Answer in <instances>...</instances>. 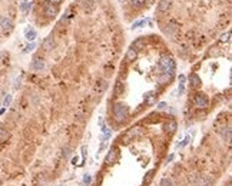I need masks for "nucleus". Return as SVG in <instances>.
I'll return each instance as SVG.
<instances>
[{
    "instance_id": "f257e3e1",
    "label": "nucleus",
    "mask_w": 232,
    "mask_h": 186,
    "mask_svg": "<svg viewBox=\"0 0 232 186\" xmlns=\"http://www.w3.org/2000/svg\"><path fill=\"white\" fill-rule=\"evenodd\" d=\"M159 66L163 70V74L168 79H172L175 74V60L171 57L169 55H163L159 59Z\"/></svg>"
},
{
    "instance_id": "f03ea898",
    "label": "nucleus",
    "mask_w": 232,
    "mask_h": 186,
    "mask_svg": "<svg viewBox=\"0 0 232 186\" xmlns=\"http://www.w3.org/2000/svg\"><path fill=\"white\" fill-rule=\"evenodd\" d=\"M113 116H115V119L119 120V122L125 120L127 116V106L123 103H116L115 106H113Z\"/></svg>"
},
{
    "instance_id": "7ed1b4c3",
    "label": "nucleus",
    "mask_w": 232,
    "mask_h": 186,
    "mask_svg": "<svg viewBox=\"0 0 232 186\" xmlns=\"http://www.w3.org/2000/svg\"><path fill=\"white\" fill-rule=\"evenodd\" d=\"M194 103L196 108H206L208 106V97L205 93H198L194 97Z\"/></svg>"
},
{
    "instance_id": "20e7f679",
    "label": "nucleus",
    "mask_w": 232,
    "mask_h": 186,
    "mask_svg": "<svg viewBox=\"0 0 232 186\" xmlns=\"http://www.w3.org/2000/svg\"><path fill=\"white\" fill-rule=\"evenodd\" d=\"M118 150H119L118 148L110 149V152L108 153V156H106V159H105L106 165H112V163H115L116 160H118V156H119V152H118Z\"/></svg>"
},
{
    "instance_id": "39448f33",
    "label": "nucleus",
    "mask_w": 232,
    "mask_h": 186,
    "mask_svg": "<svg viewBox=\"0 0 232 186\" xmlns=\"http://www.w3.org/2000/svg\"><path fill=\"white\" fill-rule=\"evenodd\" d=\"M45 13L49 17H53V16L57 13V9H56V6L53 4V2H50V0H46L45 2Z\"/></svg>"
},
{
    "instance_id": "423d86ee",
    "label": "nucleus",
    "mask_w": 232,
    "mask_h": 186,
    "mask_svg": "<svg viewBox=\"0 0 232 186\" xmlns=\"http://www.w3.org/2000/svg\"><path fill=\"white\" fill-rule=\"evenodd\" d=\"M171 6H172L171 0H161L159 6H158V13H166L171 9Z\"/></svg>"
},
{
    "instance_id": "0eeeda50",
    "label": "nucleus",
    "mask_w": 232,
    "mask_h": 186,
    "mask_svg": "<svg viewBox=\"0 0 232 186\" xmlns=\"http://www.w3.org/2000/svg\"><path fill=\"white\" fill-rule=\"evenodd\" d=\"M0 27H2L3 32H10V30L13 29V23H11L10 19L3 17L2 20H0Z\"/></svg>"
},
{
    "instance_id": "6e6552de",
    "label": "nucleus",
    "mask_w": 232,
    "mask_h": 186,
    "mask_svg": "<svg viewBox=\"0 0 232 186\" xmlns=\"http://www.w3.org/2000/svg\"><path fill=\"white\" fill-rule=\"evenodd\" d=\"M55 46V40H53V37H46L45 42H43V49H45L46 52H50Z\"/></svg>"
},
{
    "instance_id": "1a4fd4ad",
    "label": "nucleus",
    "mask_w": 232,
    "mask_h": 186,
    "mask_svg": "<svg viewBox=\"0 0 232 186\" xmlns=\"http://www.w3.org/2000/svg\"><path fill=\"white\" fill-rule=\"evenodd\" d=\"M143 133V129L142 127H133V129H131L129 132H127V138H136V136H141V135Z\"/></svg>"
},
{
    "instance_id": "9d476101",
    "label": "nucleus",
    "mask_w": 232,
    "mask_h": 186,
    "mask_svg": "<svg viewBox=\"0 0 232 186\" xmlns=\"http://www.w3.org/2000/svg\"><path fill=\"white\" fill-rule=\"evenodd\" d=\"M189 80H191L192 87H199V86H201V79H199V76L196 73H192L191 76H189Z\"/></svg>"
},
{
    "instance_id": "9b49d317",
    "label": "nucleus",
    "mask_w": 232,
    "mask_h": 186,
    "mask_svg": "<svg viewBox=\"0 0 232 186\" xmlns=\"http://www.w3.org/2000/svg\"><path fill=\"white\" fill-rule=\"evenodd\" d=\"M25 36H26V39L29 42H33L38 34H36V30L32 29V27H29V29H26V32H25Z\"/></svg>"
},
{
    "instance_id": "f8f14e48",
    "label": "nucleus",
    "mask_w": 232,
    "mask_h": 186,
    "mask_svg": "<svg viewBox=\"0 0 232 186\" xmlns=\"http://www.w3.org/2000/svg\"><path fill=\"white\" fill-rule=\"evenodd\" d=\"M45 67V62L42 59H34L33 60V63H32V69L33 70H42Z\"/></svg>"
},
{
    "instance_id": "ddd939ff",
    "label": "nucleus",
    "mask_w": 232,
    "mask_h": 186,
    "mask_svg": "<svg viewBox=\"0 0 232 186\" xmlns=\"http://www.w3.org/2000/svg\"><path fill=\"white\" fill-rule=\"evenodd\" d=\"M212 185H213V180H212V178H211V176L205 175V176H202V178H201L199 186H212Z\"/></svg>"
},
{
    "instance_id": "4468645a",
    "label": "nucleus",
    "mask_w": 232,
    "mask_h": 186,
    "mask_svg": "<svg viewBox=\"0 0 232 186\" xmlns=\"http://www.w3.org/2000/svg\"><path fill=\"white\" fill-rule=\"evenodd\" d=\"M165 130H166L168 133H175V130H176V122L175 120H169V122L165 125Z\"/></svg>"
},
{
    "instance_id": "2eb2a0df",
    "label": "nucleus",
    "mask_w": 232,
    "mask_h": 186,
    "mask_svg": "<svg viewBox=\"0 0 232 186\" xmlns=\"http://www.w3.org/2000/svg\"><path fill=\"white\" fill-rule=\"evenodd\" d=\"M143 46H145V40L143 39H136L135 42H133V45H132V49H135L136 52H139V50H142Z\"/></svg>"
},
{
    "instance_id": "dca6fc26",
    "label": "nucleus",
    "mask_w": 232,
    "mask_h": 186,
    "mask_svg": "<svg viewBox=\"0 0 232 186\" xmlns=\"http://www.w3.org/2000/svg\"><path fill=\"white\" fill-rule=\"evenodd\" d=\"M156 102V95L155 93H146L145 96V103L149 104V106H152V104Z\"/></svg>"
},
{
    "instance_id": "f3484780",
    "label": "nucleus",
    "mask_w": 232,
    "mask_h": 186,
    "mask_svg": "<svg viewBox=\"0 0 232 186\" xmlns=\"http://www.w3.org/2000/svg\"><path fill=\"white\" fill-rule=\"evenodd\" d=\"M136 56H138V52H136L135 49H129L126 53V62H133L136 59Z\"/></svg>"
},
{
    "instance_id": "a211bd4d",
    "label": "nucleus",
    "mask_w": 232,
    "mask_h": 186,
    "mask_svg": "<svg viewBox=\"0 0 232 186\" xmlns=\"http://www.w3.org/2000/svg\"><path fill=\"white\" fill-rule=\"evenodd\" d=\"M219 132H221V135H222V138H224V140H226V142L231 140V127H229V126L224 127V129L219 130Z\"/></svg>"
},
{
    "instance_id": "6ab92c4d",
    "label": "nucleus",
    "mask_w": 232,
    "mask_h": 186,
    "mask_svg": "<svg viewBox=\"0 0 232 186\" xmlns=\"http://www.w3.org/2000/svg\"><path fill=\"white\" fill-rule=\"evenodd\" d=\"M122 92H123V82L118 80V82H116V86H115V96L122 95Z\"/></svg>"
},
{
    "instance_id": "aec40b11",
    "label": "nucleus",
    "mask_w": 232,
    "mask_h": 186,
    "mask_svg": "<svg viewBox=\"0 0 232 186\" xmlns=\"http://www.w3.org/2000/svg\"><path fill=\"white\" fill-rule=\"evenodd\" d=\"M154 175H155V170H154V169L148 172V173H146V176L143 178V185H149L150 180L154 179Z\"/></svg>"
},
{
    "instance_id": "412c9836",
    "label": "nucleus",
    "mask_w": 232,
    "mask_h": 186,
    "mask_svg": "<svg viewBox=\"0 0 232 186\" xmlns=\"http://www.w3.org/2000/svg\"><path fill=\"white\" fill-rule=\"evenodd\" d=\"M30 9V3L27 2V0H20V10L23 11V13H27Z\"/></svg>"
},
{
    "instance_id": "4be33fe9",
    "label": "nucleus",
    "mask_w": 232,
    "mask_h": 186,
    "mask_svg": "<svg viewBox=\"0 0 232 186\" xmlns=\"http://www.w3.org/2000/svg\"><path fill=\"white\" fill-rule=\"evenodd\" d=\"M159 186H175V183H173V180L171 178H163L161 180V183H159Z\"/></svg>"
},
{
    "instance_id": "5701e85b",
    "label": "nucleus",
    "mask_w": 232,
    "mask_h": 186,
    "mask_svg": "<svg viewBox=\"0 0 232 186\" xmlns=\"http://www.w3.org/2000/svg\"><path fill=\"white\" fill-rule=\"evenodd\" d=\"M146 23H149V20L148 19H143V20H139V22L133 23V26H132V30L133 29H138V27H141L142 24H146Z\"/></svg>"
},
{
    "instance_id": "b1692460",
    "label": "nucleus",
    "mask_w": 232,
    "mask_h": 186,
    "mask_svg": "<svg viewBox=\"0 0 232 186\" xmlns=\"http://www.w3.org/2000/svg\"><path fill=\"white\" fill-rule=\"evenodd\" d=\"M231 40V32H228V33H225V34H222L221 36V39H219V42H228Z\"/></svg>"
},
{
    "instance_id": "393cba45",
    "label": "nucleus",
    "mask_w": 232,
    "mask_h": 186,
    "mask_svg": "<svg viewBox=\"0 0 232 186\" xmlns=\"http://www.w3.org/2000/svg\"><path fill=\"white\" fill-rule=\"evenodd\" d=\"M10 102H11V95H7L3 100V108H7L9 104H10Z\"/></svg>"
},
{
    "instance_id": "a878e982",
    "label": "nucleus",
    "mask_w": 232,
    "mask_h": 186,
    "mask_svg": "<svg viewBox=\"0 0 232 186\" xmlns=\"http://www.w3.org/2000/svg\"><path fill=\"white\" fill-rule=\"evenodd\" d=\"M69 155H70V148H69V146H66V148L63 149V157L66 159V157H69Z\"/></svg>"
},
{
    "instance_id": "bb28decb",
    "label": "nucleus",
    "mask_w": 232,
    "mask_h": 186,
    "mask_svg": "<svg viewBox=\"0 0 232 186\" xmlns=\"http://www.w3.org/2000/svg\"><path fill=\"white\" fill-rule=\"evenodd\" d=\"M131 2L133 6H142V4L145 3V0H131Z\"/></svg>"
},
{
    "instance_id": "cd10ccee",
    "label": "nucleus",
    "mask_w": 232,
    "mask_h": 186,
    "mask_svg": "<svg viewBox=\"0 0 232 186\" xmlns=\"http://www.w3.org/2000/svg\"><path fill=\"white\" fill-rule=\"evenodd\" d=\"M34 47H36V45H34L33 42H32L30 45H27V46H26V52H32V50H33Z\"/></svg>"
},
{
    "instance_id": "c85d7f7f",
    "label": "nucleus",
    "mask_w": 232,
    "mask_h": 186,
    "mask_svg": "<svg viewBox=\"0 0 232 186\" xmlns=\"http://www.w3.org/2000/svg\"><path fill=\"white\" fill-rule=\"evenodd\" d=\"M185 80H186V78H185L184 74H179V86H184Z\"/></svg>"
},
{
    "instance_id": "c756f323",
    "label": "nucleus",
    "mask_w": 232,
    "mask_h": 186,
    "mask_svg": "<svg viewBox=\"0 0 232 186\" xmlns=\"http://www.w3.org/2000/svg\"><path fill=\"white\" fill-rule=\"evenodd\" d=\"M166 109V103L165 102H161V103L158 104V110H165Z\"/></svg>"
},
{
    "instance_id": "7c9ffc66",
    "label": "nucleus",
    "mask_w": 232,
    "mask_h": 186,
    "mask_svg": "<svg viewBox=\"0 0 232 186\" xmlns=\"http://www.w3.org/2000/svg\"><path fill=\"white\" fill-rule=\"evenodd\" d=\"M83 182L86 183V185H89V183H90V175H85V178H83Z\"/></svg>"
},
{
    "instance_id": "2f4dec72",
    "label": "nucleus",
    "mask_w": 232,
    "mask_h": 186,
    "mask_svg": "<svg viewBox=\"0 0 232 186\" xmlns=\"http://www.w3.org/2000/svg\"><path fill=\"white\" fill-rule=\"evenodd\" d=\"M55 2H57V0H55Z\"/></svg>"
}]
</instances>
